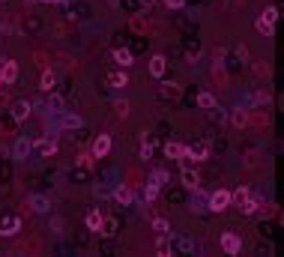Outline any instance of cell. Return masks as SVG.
<instances>
[{
    "label": "cell",
    "mask_w": 284,
    "mask_h": 257,
    "mask_svg": "<svg viewBox=\"0 0 284 257\" xmlns=\"http://www.w3.org/2000/svg\"><path fill=\"white\" fill-rule=\"evenodd\" d=\"M33 150H36L42 159H51V156H57V141H54V135H45V138L33 141Z\"/></svg>",
    "instance_id": "5"
},
{
    "label": "cell",
    "mask_w": 284,
    "mask_h": 257,
    "mask_svg": "<svg viewBox=\"0 0 284 257\" xmlns=\"http://www.w3.org/2000/svg\"><path fill=\"white\" fill-rule=\"evenodd\" d=\"M111 153V135H99L93 141V147H90V156L93 159H105Z\"/></svg>",
    "instance_id": "9"
},
{
    "label": "cell",
    "mask_w": 284,
    "mask_h": 257,
    "mask_svg": "<svg viewBox=\"0 0 284 257\" xmlns=\"http://www.w3.org/2000/svg\"><path fill=\"white\" fill-rule=\"evenodd\" d=\"M9 153H12V159H15V161H27V156L33 153V141L27 138V135H18Z\"/></svg>",
    "instance_id": "3"
},
{
    "label": "cell",
    "mask_w": 284,
    "mask_h": 257,
    "mask_svg": "<svg viewBox=\"0 0 284 257\" xmlns=\"http://www.w3.org/2000/svg\"><path fill=\"white\" fill-rule=\"evenodd\" d=\"M216 105H219V99L213 96V93H207V90L197 93V108H200V111H210V108H216Z\"/></svg>",
    "instance_id": "26"
},
{
    "label": "cell",
    "mask_w": 284,
    "mask_h": 257,
    "mask_svg": "<svg viewBox=\"0 0 284 257\" xmlns=\"http://www.w3.org/2000/svg\"><path fill=\"white\" fill-rule=\"evenodd\" d=\"M236 57H239V60H249V48H246V45H236Z\"/></svg>",
    "instance_id": "40"
},
{
    "label": "cell",
    "mask_w": 284,
    "mask_h": 257,
    "mask_svg": "<svg viewBox=\"0 0 284 257\" xmlns=\"http://www.w3.org/2000/svg\"><path fill=\"white\" fill-rule=\"evenodd\" d=\"M24 206H27L30 212H39V216H45V212H51V197H48V194H27Z\"/></svg>",
    "instance_id": "4"
},
{
    "label": "cell",
    "mask_w": 284,
    "mask_h": 257,
    "mask_svg": "<svg viewBox=\"0 0 284 257\" xmlns=\"http://www.w3.org/2000/svg\"><path fill=\"white\" fill-rule=\"evenodd\" d=\"M3 105H9V96H6V87H3V93H0V108Z\"/></svg>",
    "instance_id": "43"
},
{
    "label": "cell",
    "mask_w": 284,
    "mask_h": 257,
    "mask_svg": "<svg viewBox=\"0 0 284 257\" xmlns=\"http://www.w3.org/2000/svg\"><path fill=\"white\" fill-rule=\"evenodd\" d=\"M263 18L275 24V21H278V6H266V9H263Z\"/></svg>",
    "instance_id": "36"
},
{
    "label": "cell",
    "mask_w": 284,
    "mask_h": 257,
    "mask_svg": "<svg viewBox=\"0 0 284 257\" xmlns=\"http://www.w3.org/2000/svg\"><path fill=\"white\" fill-rule=\"evenodd\" d=\"M153 230H156V233H171L168 219H153Z\"/></svg>",
    "instance_id": "34"
},
{
    "label": "cell",
    "mask_w": 284,
    "mask_h": 257,
    "mask_svg": "<svg viewBox=\"0 0 284 257\" xmlns=\"http://www.w3.org/2000/svg\"><path fill=\"white\" fill-rule=\"evenodd\" d=\"M150 180H153V183H156V186H168V180H171V174H168V170H165V167H156V170H153V177H150Z\"/></svg>",
    "instance_id": "31"
},
{
    "label": "cell",
    "mask_w": 284,
    "mask_h": 257,
    "mask_svg": "<svg viewBox=\"0 0 284 257\" xmlns=\"http://www.w3.org/2000/svg\"><path fill=\"white\" fill-rule=\"evenodd\" d=\"M180 183H183V189L194 192V189H200V174H197L194 167H183V174H180Z\"/></svg>",
    "instance_id": "11"
},
{
    "label": "cell",
    "mask_w": 284,
    "mask_h": 257,
    "mask_svg": "<svg viewBox=\"0 0 284 257\" xmlns=\"http://www.w3.org/2000/svg\"><path fill=\"white\" fill-rule=\"evenodd\" d=\"M156 254L158 257H171L174 251H171V233H158L156 239Z\"/></svg>",
    "instance_id": "20"
},
{
    "label": "cell",
    "mask_w": 284,
    "mask_h": 257,
    "mask_svg": "<svg viewBox=\"0 0 284 257\" xmlns=\"http://www.w3.org/2000/svg\"><path fill=\"white\" fill-rule=\"evenodd\" d=\"M161 3H165L168 9H183V6H186V0H161Z\"/></svg>",
    "instance_id": "38"
},
{
    "label": "cell",
    "mask_w": 284,
    "mask_h": 257,
    "mask_svg": "<svg viewBox=\"0 0 284 257\" xmlns=\"http://www.w3.org/2000/svg\"><path fill=\"white\" fill-rule=\"evenodd\" d=\"M177 93H180V90H177V84H161V90H158V99H174Z\"/></svg>",
    "instance_id": "33"
},
{
    "label": "cell",
    "mask_w": 284,
    "mask_h": 257,
    "mask_svg": "<svg viewBox=\"0 0 284 257\" xmlns=\"http://www.w3.org/2000/svg\"><path fill=\"white\" fill-rule=\"evenodd\" d=\"M191 212H210L207 209V194L200 189H194V200H191Z\"/></svg>",
    "instance_id": "28"
},
{
    "label": "cell",
    "mask_w": 284,
    "mask_h": 257,
    "mask_svg": "<svg viewBox=\"0 0 284 257\" xmlns=\"http://www.w3.org/2000/svg\"><path fill=\"white\" fill-rule=\"evenodd\" d=\"M18 230H21V219H18V216H0V236H3V239L15 236Z\"/></svg>",
    "instance_id": "7"
},
{
    "label": "cell",
    "mask_w": 284,
    "mask_h": 257,
    "mask_svg": "<svg viewBox=\"0 0 284 257\" xmlns=\"http://www.w3.org/2000/svg\"><path fill=\"white\" fill-rule=\"evenodd\" d=\"M186 153H189L194 161H207V159H210V141H197V144H191V147H186Z\"/></svg>",
    "instance_id": "14"
},
{
    "label": "cell",
    "mask_w": 284,
    "mask_h": 257,
    "mask_svg": "<svg viewBox=\"0 0 284 257\" xmlns=\"http://www.w3.org/2000/svg\"><path fill=\"white\" fill-rule=\"evenodd\" d=\"M183 153H186V144H177V141H168L165 144V156L168 159H180Z\"/></svg>",
    "instance_id": "25"
},
{
    "label": "cell",
    "mask_w": 284,
    "mask_h": 257,
    "mask_svg": "<svg viewBox=\"0 0 284 257\" xmlns=\"http://www.w3.org/2000/svg\"><path fill=\"white\" fill-rule=\"evenodd\" d=\"M108 84H111L114 90H123V87H129L126 69H117V72H111V75H108Z\"/></svg>",
    "instance_id": "18"
},
{
    "label": "cell",
    "mask_w": 284,
    "mask_h": 257,
    "mask_svg": "<svg viewBox=\"0 0 284 257\" xmlns=\"http://www.w3.org/2000/svg\"><path fill=\"white\" fill-rule=\"evenodd\" d=\"M60 126H63V128H81V126H84V120H81V114L63 111V114H60Z\"/></svg>",
    "instance_id": "19"
},
{
    "label": "cell",
    "mask_w": 284,
    "mask_h": 257,
    "mask_svg": "<svg viewBox=\"0 0 284 257\" xmlns=\"http://www.w3.org/2000/svg\"><path fill=\"white\" fill-rule=\"evenodd\" d=\"M54 87H57V75L45 69V72H42V81H39V90H42V93H54Z\"/></svg>",
    "instance_id": "21"
},
{
    "label": "cell",
    "mask_w": 284,
    "mask_h": 257,
    "mask_svg": "<svg viewBox=\"0 0 284 257\" xmlns=\"http://www.w3.org/2000/svg\"><path fill=\"white\" fill-rule=\"evenodd\" d=\"M158 192H161V186H156L153 180H147V186H144V194H141V197H144V203H153V200L158 197Z\"/></svg>",
    "instance_id": "27"
},
{
    "label": "cell",
    "mask_w": 284,
    "mask_h": 257,
    "mask_svg": "<svg viewBox=\"0 0 284 257\" xmlns=\"http://www.w3.org/2000/svg\"><path fill=\"white\" fill-rule=\"evenodd\" d=\"M0 63H3V51H0Z\"/></svg>",
    "instance_id": "48"
},
{
    "label": "cell",
    "mask_w": 284,
    "mask_h": 257,
    "mask_svg": "<svg viewBox=\"0 0 284 257\" xmlns=\"http://www.w3.org/2000/svg\"><path fill=\"white\" fill-rule=\"evenodd\" d=\"M249 123H252V117H249V111H246L242 105H239L236 111H230V126L233 128H246Z\"/></svg>",
    "instance_id": "16"
},
{
    "label": "cell",
    "mask_w": 284,
    "mask_h": 257,
    "mask_svg": "<svg viewBox=\"0 0 284 257\" xmlns=\"http://www.w3.org/2000/svg\"><path fill=\"white\" fill-rule=\"evenodd\" d=\"M54 3H69V0H54Z\"/></svg>",
    "instance_id": "47"
},
{
    "label": "cell",
    "mask_w": 284,
    "mask_h": 257,
    "mask_svg": "<svg viewBox=\"0 0 284 257\" xmlns=\"http://www.w3.org/2000/svg\"><path fill=\"white\" fill-rule=\"evenodd\" d=\"M111 194H114V200H117V203H123V206H132V203H135V192H132L129 186H117Z\"/></svg>",
    "instance_id": "17"
},
{
    "label": "cell",
    "mask_w": 284,
    "mask_h": 257,
    "mask_svg": "<svg viewBox=\"0 0 284 257\" xmlns=\"http://www.w3.org/2000/svg\"><path fill=\"white\" fill-rule=\"evenodd\" d=\"M78 164H81V167H90V164H93V156H87V153H84V156L78 159Z\"/></svg>",
    "instance_id": "41"
},
{
    "label": "cell",
    "mask_w": 284,
    "mask_h": 257,
    "mask_svg": "<svg viewBox=\"0 0 284 257\" xmlns=\"http://www.w3.org/2000/svg\"><path fill=\"white\" fill-rule=\"evenodd\" d=\"M84 225H87L90 233H99V227H102V212H99V209H90L87 219H84Z\"/></svg>",
    "instance_id": "24"
},
{
    "label": "cell",
    "mask_w": 284,
    "mask_h": 257,
    "mask_svg": "<svg viewBox=\"0 0 284 257\" xmlns=\"http://www.w3.org/2000/svg\"><path fill=\"white\" fill-rule=\"evenodd\" d=\"M30 114H33V102H27V99L12 102V120H15V123H24Z\"/></svg>",
    "instance_id": "8"
},
{
    "label": "cell",
    "mask_w": 284,
    "mask_h": 257,
    "mask_svg": "<svg viewBox=\"0 0 284 257\" xmlns=\"http://www.w3.org/2000/svg\"><path fill=\"white\" fill-rule=\"evenodd\" d=\"M210 117H213V123H224V120H227V114L221 111L219 105H216V108H210Z\"/></svg>",
    "instance_id": "35"
},
{
    "label": "cell",
    "mask_w": 284,
    "mask_h": 257,
    "mask_svg": "<svg viewBox=\"0 0 284 257\" xmlns=\"http://www.w3.org/2000/svg\"><path fill=\"white\" fill-rule=\"evenodd\" d=\"M0 90H3V72H0Z\"/></svg>",
    "instance_id": "46"
},
{
    "label": "cell",
    "mask_w": 284,
    "mask_h": 257,
    "mask_svg": "<svg viewBox=\"0 0 284 257\" xmlns=\"http://www.w3.org/2000/svg\"><path fill=\"white\" fill-rule=\"evenodd\" d=\"M111 57H114V63L120 66V69H129V66H135V54H132L129 48H114V51H111Z\"/></svg>",
    "instance_id": "15"
},
{
    "label": "cell",
    "mask_w": 284,
    "mask_h": 257,
    "mask_svg": "<svg viewBox=\"0 0 284 257\" xmlns=\"http://www.w3.org/2000/svg\"><path fill=\"white\" fill-rule=\"evenodd\" d=\"M263 200H266L263 194H249V197H246L242 203H236V206H239V212H242V216H254V212L263 206Z\"/></svg>",
    "instance_id": "10"
},
{
    "label": "cell",
    "mask_w": 284,
    "mask_h": 257,
    "mask_svg": "<svg viewBox=\"0 0 284 257\" xmlns=\"http://www.w3.org/2000/svg\"><path fill=\"white\" fill-rule=\"evenodd\" d=\"M117 219H105V216H102V227H99V233H102V236H117Z\"/></svg>",
    "instance_id": "29"
},
{
    "label": "cell",
    "mask_w": 284,
    "mask_h": 257,
    "mask_svg": "<svg viewBox=\"0 0 284 257\" xmlns=\"http://www.w3.org/2000/svg\"><path fill=\"white\" fill-rule=\"evenodd\" d=\"M36 3H54V0H36Z\"/></svg>",
    "instance_id": "45"
},
{
    "label": "cell",
    "mask_w": 284,
    "mask_h": 257,
    "mask_svg": "<svg viewBox=\"0 0 284 257\" xmlns=\"http://www.w3.org/2000/svg\"><path fill=\"white\" fill-rule=\"evenodd\" d=\"M254 72H257L260 78H269V66H263V63H257V66H254Z\"/></svg>",
    "instance_id": "39"
},
{
    "label": "cell",
    "mask_w": 284,
    "mask_h": 257,
    "mask_svg": "<svg viewBox=\"0 0 284 257\" xmlns=\"http://www.w3.org/2000/svg\"><path fill=\"white\" fill-rule=\"evenodd\" d=\"M45 108H48L51 114H57V117H60V114H63V111H66L63 99L57 96V93H48V99H45Z\"/></svg>",
    "instance_id": "22"
},
{
    "label": "cell",
    "mask_w": 284,
    "mask_h": 257,
    "mask_svg": "<svg viewBox=\"0 0 284 257\" xmlns=\"http://www.w3.org/2000/svg\"><path fill=\"white\" fill-rule=\"evenodd\" d=\"M254 27H257V33H263V36H269V39L275 36V24H272V21H266L263 15H257V18H254Z\"/></svg>",
    "instance_id": "23"
},
{
    "label": "cell",
    "mask_w": 284,
    "mask_h": 257,
    "mask_svg": "<svg viewBox=\"0 0 284 257\" xmlns=\"http://www.w3.org/2000/svg\"><path fill=\"white\" fill-rule=\"evenodd\" d=\"M93 192H96V197H108V194H111L108 189H105V186H96Z\"/></svg>",
    "instance_id": "42"
},
{
    "label": "cell",
    "mask_w": 284,
    "mask_h": 257,
    "mask_svg": "<svg viewBox=\"0 0 284 257\" xmlns=\"http://www.w3.org/2000/svg\"><path fill=\"white\" fill-rule=\"evenodd\" d=\"M171 251L174 254H194L197 251V242L191 236H171Z\"/></svg>",
    "instance_id": "6"
},
{
    "label": "cell",
    "mask_w": 284,
    "mask_h": 257,
    "mask_svg": "<svg viewBox=\"0 0 284 257\" xmlns=\"http://www.w3.org/2000/svg\"><path fill=\"white\" fill-rule=\"evenodd\" d=\"M108 3H111V6H120V0H108Z\"/></svg>",
    "instance_id": "44"
},
{
    "label": "cell",
    "mask_w": 284,
    "mask_h": 257,
    "mask_svg": "<svg viewBox=\"0 0 284 257\" xmlns=\"http://www.w3.org/2000/svg\"><path fill=\"white\" fill-rule=\"evenodd\" d=\"M249 194H252V192H249V186H239L236 192H230V203H242Z\"/></svg>",
    "instance_id": "32"
},
{
    "label": "cell",
    "mask_w": 284,
    "mask_h": 257,
    "mask_svg": "<svg viewBox=\"0 0 284 257\" xmlns=\"http://www.w3.org/2000/svg\"><path fill=\"white\" fill-rule=\"evenodd\" d=\"M165 72H168V57H165V54H153V57H150V75H153L156 81H161Z\"/></svg>",
    "instance_id": "12"
},
{
    "label": "cell",
    "mask_w": 284,
    "mask_h": 257,
    "mask_svg": "<svg viewBox=\"0 0 284 257\" xmlns=\"http://www.w3.org/2000/svg\"><path fill=\"white\" fill-rule=\"evenodd\" d=\"M219 245H221V251H224V254H239V251H242V236H236V233H233V230H224V233H221L219 236Z\"/></svg>",
    "instance_id": "2"
},
{
    "label": "cell",
    "mask_w": 284,
    "mask_h": 257,
    "mask_svg": "<svg viewBox=\"0 0 284 257\" xmlns=\"http://www.w3.org/2000/svg\"><path fill=\"white\" fill-rule=\"evenodd\" d=\"M150 156H153V144H150V141H147V138H144V147H141V153H138V159H150Z\"/></svg>",
    "instance_id": "37"
},
{
    "label": "cell",
    "mask_w": 284,
    "mask_h": 257,
    "mask_svg": "<svg viewBox=\"0 0 284 257\" xmlns=\"http://www.w3.org/2000/svg\"><path fill=\"white\" fill-rule=\"evenodd\" d=\"M114 114H117L120 120H126L129 117V102L126 99H114Z\"/></svg>",
    "instance_id": "30"
},
{
    "label": "cell",
    "mask_w": 284,
    "mask_h": 257,
    "mask_svg": "<svg viewBox=\"0 0 284 257\" xmlns=\"http://www.w3.org/2000/svg\"><path fill=\"white\" fill-rule=\"evenodd\" d=\"M0 72H3V87H9V84L18 81V63L15 60H3L0 63Z\"/></svg>",
    "instance_id": "13"
},
{
    "label": "cell",
    "mask_w": 284,
    "mask_h": 257,
    "mask_svg": "<svg viewBox=\"0 0 284 257\" xmlns=\"http://www.w3.org/2000/svg\"><path fill=\"white\" fill-rule=\"evenodd\" d=\"M230 206V192L227 189H216V192L207 194V209L210 212H224Z\"/></svg>",
    "instance_id": "1"
}]
</instances>
